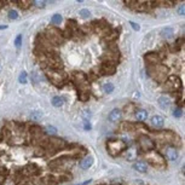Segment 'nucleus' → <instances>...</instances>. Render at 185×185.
Instances as JSON below:
<instances>
[{
    "instance_id": "nucleus-31",
    "label": "nucleus",
    "mask_w": 185,
    "mask_h": 185,
    "mask_svg": "<svg viewBox=\"0 0 185 185\" xmlns=\"http://www.w3.org/2000/svg\"><path fill=\"white\" fill-rule=\"evenodd\" d=\"M15 45H16V47H21V45H22V35L21 34L17 35L16 40H15Z\"/></svg>"
},
{
    "instance_id": "nucleus-3",
    "label": "nucleus",
    "mask_w": 185,
    "mask_h": 185,
    "mask_svg": "<svg viewBox=\"0 0 185 185\" xmlns=\"http://www.w3.org/2000/svg\"><path fill=\"white\" fill-rule=\"evenodd\" d=\"M126 149H127V145L122 140H111L108 143V151L113 156H117Z\"/></svg>"
},
{
    "instance_id": "nucleus-11",
    "label": "nucleus",
    "mask_w": 185,
    "mask_h": 185,
    "mask_svg": "<svg viewBox=\"0 0 185 185\" xmlns=\"http://www.w3.org/2000/svg\"><path fill=\"white\" fill-rule=\"evenodd\" d=\"M145 62L148 63V67L149 65H156L160 63V57L156 53H148L145 55Z\"/></svg>"
},
{
    "instance_id": "nucleus-12",
    "label": "nucleus",
    "mask_w": 185,
    "mask_h": 185,
    "mask_svg": "<svg viewBox=\"0 0 185 185\" xmlns=\"http://www.w3.org/2000/svg\"><path fill=\"white\" fill-rule=\"evenodd\" d=\"M165 123V120L162 116L160 115H154L153 117H151V125H153L154 127H157V128H161V127L163 126Z\"/></svg>"
},
{
    "instance_id": "nucleus-28",
    "label": "nucleus",
    "mask_w": 185,
    "mask_h": 185,
    "mask_svg": "<svg viewBox=\"0 0 185 185\" xmlns=\"http://www.w3.org/2000/svg\"><path fill=\"white\" fill-rule=\"evenodd\" d=\"M17 4L21 6V9H28L32 5V1H17Z\"/></svg>"
},
{
    "instance_id": "nucleus-1",
    "label": "nucleus",
    "mask_w": 185,
    "mask_h": 185,
    "mask_svg": "<svg viewBox=\"0 0 185 185\" xmlns=\"http://www.w3.org/2000/svg\"><path fill=\"white\" fill-rule=\"evenodd\" d=\"M148 74L155 80L156 82H165L168 78V69H167V67H165L162 64L149 65Z\"/></svg>"
},
{
    "instance_id": "nucleus-18",
    "label": "nucleus",
    "mask_w": 185,
    "mask_h": 185,
    "mask_svg": "<svg viewBox=\"0 0 185 185\" xmlns=\"http://www.w3.org/2000/svg\"><path fill=\"white\" fill-rule=\"evenodd\" d=\"M157 102H159L160 107L162 108V109H167V108H169V107H171V99H169L168 97H165V96L160 97Z\"/></svg>"
},
{
    "instance_id": "nucleus-20",
    "label": "nucleus",
    "mask_w": 185,
    "mask_h": 185,
    "mask_svg": "<svg viewBox=\"0 0 185 185\" xmlns=\"http://www.w3.org/2000/svg\"><path fill=\"white\" fill-rule=\"evenodd\" d=\"M74 78H75V80L79 82V85H85L87 81H86V76L82 74V73H75V75H74Z\"/></svg>"
},
{
    "instance_id": "nucleus-27",
    "label": "nucleus",
    "mask_w": 185,
    "mask_h": 185,
    "mask_svg": "<svg viewBox=\"0 0 185 185\" xmlns=\"http://www.w3.org/2000/svg\"><path fill=\"white\" fill-rule=\"evenodd\" d=\"M80 16L84 17V18H88V17H91V12H90L88 10H86V9H82V10H80Z\"/></svg>"
},
{
    "instance_id": "nucleus-13",
    "label": "nucleus",
    "mask_w": 185,
    "mask_h": 185,
    "mask_svg": "<svg viewBox=\"0 0 185 185\" xmlns=\"http://www.w3.org/2000/svg\"><path fill=\"white\" fill-rule=\"evenodd\" d=\"M93 157L92 156H87V157H85L84 160H81V162H80V168L81 169H88L91 166L93 165Z\"/></svg>"
},
{
    "instance_id": "nucleus-17",
    "label": "nucleus",
    "mask_w": 185,
    "mask_h": 185,
    "mask_svg": "<svg viewBox=\"0 0 185 185\" xmlns=\"http://www.w3.org/2000/svg\"><path fill=\"white\" fill-rule=\"evenodd\" d=\"M134 115L138 121H144V120H146V117H148V111L144 110V109H138Z\"/></svg>"
},
{
    "instance_id": "nucleus-15",
    "label": "nucleus",
    "mask_w": 185,
    "mask_h": 185,
    "mask_svg": "<svg viewBox=\"0 0 185 185\" xmlns=\"http://www.w3.org/2000/svg\"><path fill=\"white\" fill-rule=\"evenodd\" d=\"M137 156H138V153H137V149L134 146H131L130 149H127V154H126V159L128 161H133L137 159Z\"/></svg>"
},
{
    "instance_id": "nucleus-8",
    "label": "nucleus",
    "mask_w": 185,
    "mask_h": 185,
    "mask_svg": "<svg viewBox=\"0 0 185 185\" xmlns=\"http://www.w3.org/2000/svg\"><path fill=\"white\" fill-rule=\"evenodd\" d=\"M101 73L105 76H109V75H114L116 73V67L113 64H109V63H103L102 67H101Z\"/></svg>"
},
{
    "instance_id": "nucleus-6",
    "label": "nucleus",
    "mask_w": 185,
    "mask_h": 185,
    "mask_svg": "<svg viewBox=\"0 0 185 185\" xmlns=\"http://www.w3.org/2000/svg\"><path fill=\"white\" fill-rule=\"evenodd\" d=\"M138 142H139V148L143 150L144 153H150L155 146L154 142L151 140V138H149L148 136H140Z\"/></svg>"
},
{
    "instance_id": "nucleus-34",
    "label": "nucleus",
    "mask_w": 185,
    "mask_h": 185,
    "mask_svg": "<svg viewBox=\"0 0 185 185\" xmlns=\"http://www.w3.org/2000/svg\"><path fill=\"white\" fill-rule=\"evenodd\" d=\"M79 98L81 99V101H87V99H88V94L87 93H80Z\"/></svg>"
},
{
    "instance_id": "nucleus-38",
    "label": "nucleus",
    "mask_w": 185,
    "mask_h": 185,
    "mask_svg": "<svg viewBox=\"0 0 185 185\" xmlns=\"http://www.w3.org/2000/svg\"><path fill=\"white\" fill-rule=\"evenodd\" d=\"M6 28H7V26H5V24H4V26H0V29H6Z\"/></svg>"
},
{
    "instance_id": "nucleus-14",
    "label": "nucleus",
    "mask_w": 185,
    "mask_h": 185,
    "mask_svg": "<svg viewBox=\"0 0 185 185\" xmlns=\"http://www.w3.org/2000/svg\"><path fill=\"white\" fill-rule=\"evenodd\" d=\"M133 168L137 171V172H140V173H145L148 171V165L143 161H137V162L133 165Z\"/></svg>"
},
{
    "instance_id": "nucleus-33",
    "label": "nucleus",
    "mask_w": 185,
    "mask_h": 185,
    "mask_svg": "<svg viewBox=\"0 0 185 185\" xmlns=\"http://www.w3.org/2000/svg\"><path fill=\"white\" fill-rule=\"evenodd\" d=\"M84 128H85V130H86V131H90V130H91V128H92V126H91V123H90L88 121H85V122H84Z\"/></svg>"
},
{
    "instance_id": "nucleus-25",
    "label": "nucleus",
    "mask_w": 185,
    "mask_h": 185,
    "mask_svg": "<svg viewBox=\"0 0 185 185\" xmlns=\"http://www.w3.org/2000/svg\"><path fill=\"white\" fill-rule=\"evenodd\" d=\"M27 80H28V75H27V73L26 72H22L21 73V75H20V78H18V81H20L21 84H27Z\"/></svg>"
},
{
    "instance_id": "nucleus-2",
    "label": "nucleus",
    "mask_w": 185,
    "mask_h": 185,
    "mask_svg": "<svg viewBox=\"0 0 185 185\" xmlns=\"http://www.w3.org/2000/svg\"><path fill=\"white\" fill-rule=\"evenodd\" d=\"M47 78H49L50 81L56 85V86L58 87H62L65 82V80H67V76H65V74H63L58 69H50L49 72L46 73Z\"/></svg>"
},
{
    "instance_id": "nucleus-23",
    "label": "nucleus",
    "mask_w": 185,
    "mask_h": 185,
    "mask_svg": "<svg viewBox=\"0 0 185 185\" xmlns=\"http://www.w3.org/2000/svg\"><path fill=\"white\" fill-rule=\"evenodd\" d=\"M51 22H52V24H59V23L62 22V16L59 15V13H56V15L52 16Z\"/></svg>"
},
{
    "instance_id": "nucleus-29",
    "label": "nucleus",
    "mask_w": 185,
    "mask_h": 185,
    "mask_svg": "<svg viewBox=\"0 0 185 185\" xmlns=\"http://www.w3.org/2000/svg\"><path fill=\"white\" fill-rule=\"evenodd\" d=\"M173 115H174V117H180L183 115V110L180 108H175L173 111Z\"/></svg>"
},
{
    "instance_id": "nucleus-39",
    "label": "nucleus",
    "mask_w": 185,
    "mask_h": 185,
    "mask_svg": "<svg viewBox=\"0 0 185 185\" xmlns=\"http://www.w3.org/2000/svg\"><path fill=\"white\" fill-rule=\"evenodd\" d=\"M0 70H1V65H0Z\"/></svg>"
},
{
    "instance_id": "nucleus-4",
    "label": "nucleus",
    "mask_w": 185,
    "mask_h": 185,
    "mask_svg": "<svg viewBox=\"0 0 185 185\" xmlns=\"http://www.w3.org/2000/svg\"><path fill=\"white\" fill-rule=\"evenodd\" d=\"M165 82H166L165 90L169 92H175L182 87V81H180L179 76H177V75H171V76L167 78V80Z\"/></svg>"
},
{
    "instance_id": "nucleus-32",
    "label": "nucleus",
    "mask_w": 185,
    "mask_h": 185,
    "mask_svg": "<svg viewBox=\"0 0 185 185\" xmlns=\"http://www.w3.org/2000/svg\"><path fill=\"white\" fill-rule=\"evenodd\" d=\"M82 116H84L85 120L87 121V119L91 117V111H90V110H84V115Z\"/></svg>"
},
{
    "instance_id": "nucleus-9",
    "label": "nucleus",
    "mask_w": 185,
    "mask_h": 185,
    "mask_svg": "<svg viewBox=\"0 0 185 185\" xmlns=\"http://www.w3.org/2000/svg\"><path fill=\"white\" fill-rule=\"evenodd\" d=\"M166 156H167V159L169 161H177L179 157V153L174 146H168V148L166 149Z\"/></svg>"
},
{
    "instance_id": "nucleus-19",
    "label": "nucleus",
    "mask_w": 185,
    "mask_h": 185,
    "mask_svg": "<svg viewBox=\"0 0 185 185\" xmlns=\"http://www.w3.org/2000/svg\"><path fill=\"white\" fill-rule=\"evenodd\" d=\"M51 103H52V105L56 107V108H59L62 107L64 104V99L62 98V97H58V96H56V97H52L51 99Z\"/></svg>"
},
{
    "instance_id": "nucleus-16",
    "label": "nucleus",
    "mask_w": 185,
    "mask_h": 185,
    "mask_svg": "<svg viewBox=\"0 0 185 185\" xmlns=\"http://www.w3.org/2000/svg\"><path fill=\"white\" fill-rule=\"evenodd\" d=\"M161 36L165 38V39H169V38H172L173 34H174V30H173V28H171V27H166L163 28L162 30H161Z\"/></svg>"
},
{
    "instance_id": "nucleus-10",
    "label": "nucleus",
    "mask_w": 185,
    "mask_h": 185,
    "mask_svg": "<svg viewBox=\"0 0 185 185\" xmlns=\"http://www.w3.org/2000/svg\"><path fill=\"white\" fill-rule=\"evenodd\" d=\"M122 119V110H120V109H113V110L110 111V114H109V121L111 122H117L120 121Z\"/></svg>"
},
{
    "instance_id": "nucleus-35",
    "label": "nucleus",
    "mask_w": 185,
    "mask_h": 185,
    "mask_svg": "<svg viewBox=\"0 0 185 185\" xmlns=\"http://www.w3.org/2000/svg\"><path fill=\"white\" fill-rule=\"evenodd\" d=\"M130 24L132 26V28H133L134 30H139V29H140L139 24H137V23H134V22H132V21H131V22H130Z\"/></svg>"
},
{
    "instance_id": "nucleus-24",
    "label": "nucleus",
    "mask_w": 185,
    "mask_h": 185,
    "mask_svg": "<svg viewBox=\"0 0 185 185\" xmlns=\"http://www.w3.org/2000/svg\"><path fill=\"white\" fill-rule=\"evenodd\" d=\"M7 16H9V18L10 20H18V12L16 11V10H10L9 11V13H7Z\"/></svg>"
},
{
    "instance_id": "nucleus-36",
    "label": "nucleus",
    "mask_w": 185,
    "mask_h": 185,
    "mask_svg": "<svg viewBox=\"0 0 185 185\" xmlns=\"http://www.w3.org/2000/svg\"><path fill=\"white\" fill-rule=\"evenodd\" d=\"M178 15L184 16V5H182V6L178 7Z\"/></svg>"
},
{
    "instance_id": "nucleus-5",
    "label": "nucleus",
    "mask_w": 185,
    "mask_h": 185,
    "mask_svg": "<svg viewBox=\"0 0 185 185\" xmlns=\"http://www.w3.org/2000/svg\"><path fill=\"white\" fill-rule=\"evenodd\" d=\"M47 39H49L52 44L58 45L61 42H63V33H61L56 28H51L47 32Z\"/></svg>"
},
{
    "instance_id": "nucleus-30",
    "label": "nucleus",
    "mask_w": 185,
    "mask_h": 185,
    "mask_svg": "<svg viewBox=\"0 0 185 185\" xmlns=\"http://www.w3.org/2000/svg\"><path fill=\"white\" fill-rule=\"evenodd\" d=\"M40 117H41V114L39 111H34V113H32V115H30L32 120H39Z\"/></svg>"
},
{
    "instance_id": "nucleus-26",
    "label": "nucleus",
    "mask_w": 185,
    "mask_h": 185,
    "mask_svg": "<svg viewBox=\"0 0 185 185\" xmlns=\"http://www.w3.org/2000/svg\"><path fill=\"white\" fill-rule=\"evenodd\" d=\"M33 5H35L38 6L39 9H42V7H45L46 5V1H42V0H35V1H32Z\"/></svg>"
},
{
    "instance_id": "nucleus-7",
    "label": "nucleus",
    "mask_w": 185,
    "mask_h": 185,
    "mask_svg": "<svg viewBox=\"0 0 185 185\" xmlns=\"http://www.w3.org/2000/svg\"><path fill=\"white\" fill-rule=\"evenodd\" d=\"M146 157H148L149 162L151 165H154L155 167H163L165 166V161L162 159V156H161L159 153H155V151L149 153L148 155H146Z\"/></svg>"
},
{
    "instance_id": "nucleus-21",
    "label": "nucleus",
    "mask_w": 185,
    "mask_h": 185,
    "mask_svg": "<svg viewBox=\"0 0 185 185\" xmlns=\"http://www.w3.org/2000/svg\"><path fill=\"white\" fill-rule=\"evenodd\" d=\"M114 88H115V87H114V85L111 82H105V84L103 85V91L105 92V93H108V94L111 93L114 91Z\"/></svg>"
},
{
    "instance_id": "nucleus-37",
    "label": "nucleus",
    "mask_w": 185,
    "mask_h": 185,
    "mask_svg": "<svg viewBox=\"0 0 185 185\" xmlns=\"http://www.w3.org/2000/svg\"><path fill=\"white\" fill-rule=\"evenodd\" d=\"M91 182H92V180H86V182H85V183H84L82 185H87V184H90V183H91Z\"/></svg>"
},
{
    "instance_id": "nucleus-22",
    "label": "nucleus",
    "mask_w": 185,
    "mask_h": 185,
    "mask_svg": "<svg viewBox=\"0 0 185 185\" xmlns=\"http://www.w3.org/2000/svg\"><path fill=\"white\" fill-rule=\"evenodd\" d=\"M45 133L50 134V136H55L57 133V128L55 126H46L45 127Z\"/></svg>"
}]
</instances>
